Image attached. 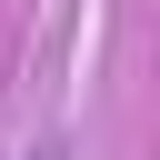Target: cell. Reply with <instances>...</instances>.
I'll return each mask as SVG.
<instances>
[{"instance_id":"obj_1","label":"cell","mask_w":160,"mask_h":160,"mask_svg":"<svg viewBox=\"0 0 160 160\" xmlns=\"http://www.w3.org/2000/svg\"><path fill=\"white\" fill-rule=\"evenodd\" d=\"M20 160H70V140H30V150H20Z\"/></svg>"}]
</instances>
